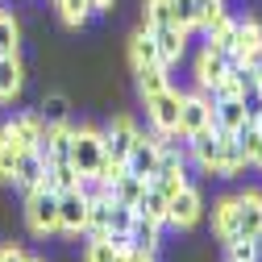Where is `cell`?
<instances>
[{
	"mask_svg": "<svg viewBox=\"0 0 262 262\" xmlns=\"http://www.w3.org/2000/svg\"><path fill=\"white\" fill-rule=\"evenodd\" d=\"M17 158H21V150H13L9 142H0V183H13V171H17Z\"/></svg>",
	"mask_w": 262,
	"mask_h": 262,
	"instance_id": "836d02e7",
	"label": "cell"
},
{
	"mask_svg": "<svg viewBox=\"0 0 262 262\" xmlns=\"http://www.w3.org/2000/svg\"><path fill=\"white\" fill-rule=\"evenodd\" d=\"M204 129H212V100H208V92H191L179 100V134L195 138Z\"/></svg>",
	"mask_w": 262,
	"mask_h": 262,
	"instance_id": "5b68a950",
	"label": "cell"
},
{
	"mask_svg": "<svg viewBox=\"0 0 262 262\" xmlns=\"http://www.w3.org/2000/svg\"><path fill=\"white\" fill-rule=\"evenodd\" d=\"M158 154H162V146L154 142V134H150V138L142 134V138L134 142V150L125 154V171H129V175H142V179L150 183V175L158 171Z\"/></svg>",
	"mask_w": 262,
	"mask_h": 262,
	"instance_id": "8fae6325",
	"label": "cell"
},
{
	"mask_svg": "<svg viewBox=\"0 0 262 262\" xmlns=\"http://www.w3.org/2000/svg\"><path fill=\"white\" fill-rule=\"evenodd\" d=\"M242 125H246V96L212 100V129H216V134H237Z\"/></svg>",
	"mask_w": 262,
	"mask_h": 262,
	"instance_id": "5bb4252c",
	"label": "cell"
},
{
	"mask_svg": "<svg viewBox=\"0 0 262 262\" xmlns=\"http://www.w3.org/2000/svg\"><path fill=\"white\" fill-rule=\"evenodd\" d=\"M71 162H75V171L79 175H96L108 162L104 154V134L100 129H71Z\"/></svg>",
	"mask_w": 262,
	"mask_h": 262,
	"instance_id": "6da1fadb",
	"label": "cell"
},
{
	"mask_svg": "<svg viewBox=\"0 0 262 262\" xmlns=\"http://www.w3.org/2000/svg\"><path fill=\"white\" fill-rule=\"evenodd\" d=\"M200 216H204V195L195 191L191 183L179 187L171 200H167V225H175V229H191Z\"/></svg>",
	"mask_w": 262,
	"mask_h": 262,
	"instance_id": "8992f818",
	"label": "cell"
},
{
	"mask_svg": "<svg viewBox=\"0 0 262 262\" xmlns=\"http://www.w3.org/2000/svg\"><path fill=\"white\" fill-rule=\"evenodd\" d=\"M250 167H262V129H258V142L250 150Z\"/></svg>",
	"mask_w": 262,
	"mask_h": 262,
	"instance_id": "d590c367",
	"label": "cell"
},
{
	"mask_svg": "<svg viewBox=\"0 0 262 262\" xmlns=\"http://www.w3.org/2000/svg\"><path fill=\"white\" fill-rule=\"evenodd\" d=\"M142 187H146V179H142V175L121 171V175L108 183V200H117V204H129V208H134V204H138V195H142Z\"/></svg>",
	"mask_w": 262,
	"mask_h": 262,
	"instance_id": "603a6c76",
	"label": "cell"
},
{
	"mask_svg": "<svg viewBox=\"0 0 262 262\" xmlns=\"http://www.w3.org/2000/svg\"><path fill=\"white\" fill-rule=\"evenodd\" d=\"M187 154L200 162V167L208 175H221V158H225V134H216V129H204V134H195L187 142Z\"/></svg>",
	"mask_w": 262,
	"mask_h": 262,
	"instance_id": "9c48e42d",
	"label": "cell"
},
{
	"mask_svg": "<svg viewBox=\"0 0 262 262\" xmlns=\"http://www.w3.org/2000/svg\"><path fill=\"white\" fill-rule=\"evenodd\" d=\"M258 54H262V25H258L254 17H246V21H237V29H233L229 58H233V62H254Z\"/></svg>",
	"mask_w": 262,
	"mask_h": 262,
	"instance_id": "30bf717a",
	"label": "cell"
},
{
	"mask_svg": "<svg viewBox=\"0 0 262 262\" xmlns=\"http://www.w3.org/2000/svg\"><path fill=\"white\" fill-rule=\"evenodd\" d=\"M21 50V25L13 21V13H0V58H13Z\"/></svg>",
	"mask_w": 262,
	"mask_h": 262,
	"instance_id": "83f0119b",
	"label": "cell"
},
{
	"mask_svg": "<svg viewBox=\"0 0 262 262\" xmlns=\"http://www.w3.org/2000/svg\"><path fill=\"white\" fill-rule=\"evenodd\" d=\"M129 67H134V71L162 67V62H158V46H154V34H150V29H138V34L129 38Z\"/></svg>",
	"mask_w": 262,
	"mask_h": 262,
	"instance_id": "d6986e66",
	"label": "cell"
},
{
	"mask_svg": "<svg viewBox=\"0 0 262 262\" xmlns=\"http://www.w3.org/2000/svg\"><path fill=\"white\" fill-rule=\"evenodd\" d=\"M250 246H254V262H262V229L250 237Z\"/></svg>",
	"mask_w": 262,
	"mask_h": 262,
	"instance_id": "74e56055",
	"label": "cell"
},
{
	"mask_svg": "<svg viewBox=\"0 0 262 262\" xmlns=\"http://www.w3.org/2000/svg\"><path fill=\"white\" fill-rule=\"evenodd\" d=\"M225 21H229V9H225V0H195V29L212 34V29H221Z\"/></svg>",
	"mask_w": 262,
	"mask_h": 262,
	"instance_id": "d4e9b609",
	"label": "cell"
},
{
	"mask_svg": "<svg viewBox=\"0 0 262 262\" xmlns=\"http://www.w3.org/2000/svg\"><path fill=\"white\" fill-rule=\"evenodd\" d=\"M229 67H233V58H229L225 50H216V46L204 42V50L195 54V83H200V92L216 88V83L229 75Z\"/></svg>",
	"mask_w": 262,
	"mask_h": 262,
	"instance_id": "ba28073f",
	"label": "cell"
},
{
	"mask_svg": "<svg viewBox=\"0 0 262 262\" xmlns=\"http://www.w3.org/2000/svg\"><path fill=\"white\" fill-rule=\"evenodd\" d=\"M134 75H138V88H142V100L171 88V67H146V71H134Z\"/></svg>",
	"mask_w": 262,
	"mask_h": 262,
	"instance_id": "4316f807",
	"label": "cell"
},
{
	"mask_svg": "<svg viewBox=\"0 0 262 262\" xmlns=\"http://www.w3.org/2000/svg\"><path fill=\"white\" fill-rule=\"evenodd\" d=\"M158 25H175L171 0H142V29H158Z\"/></svg>",
	"mask_w": 262,
	"mask_h": 262,
	"instance_id": "f1b7e54d",
	"label": "cell"
},
{
	"mask_svg": "<svg viewBox=\"0 0 262 262\" xmlns=\"http://www.w3.org/2000/svg\"><path fill=\"white\" fill-rule=\"evenodd\" d=\"M25 225L34 229L38 237L58 233V191H50V187L29 191L25 195Z\"/></svg>",
	"mask_w": 262,
	"mask_h": 262,
	"instance_id": "7a4b0ae2",
	"label": "cell"
},
{
	"mask_svg": "<svg viewBox=\"0 0 262 262\" xmlns=\"http://www.w3.org/2000/svg\"><path fill=\"white\" fill-rule=\"evenodd\" d=\"M88 225V200L79 191H58V233H83Z\"/></svg>",
	"mask_w": 262,
	"mask_h": 262,
	"instance_id": "4fadbf2b",
	"label": "cell"
},
{
	"mask_svg": "<svg viewBox=\"0 0 262 262\" xmlns=\"http://www.w3.org/2000/svg\"><path fill=\"white\" fill-rule=\"evenodd\" d=\"M158 246H162V225H154L146 216L129 225V250L134 254H158Z\"/></svg>",
	"mask_w": 262,
	"mask_h": 262,
	"instance_id": "ac0fdd59",
	"label": "cell"
},
{
	"mask_svg": "<svg viewBox=\"0 0 262 262\" xmlns=\"http://www.w3.org/2000/svg\"><path fill=\"white\" fill-rule=\"evenodd\" d=\"M167 200H171L167 191H158L154 183H146L142 195H138V204H134V212L146 216V221H154V225H167Z\"/></svg>",
	"mask_w": 262,
	"mask_h": 262,
	"instance_id": "ffe728a7",
	"label": "cell"
},
{
	"mask_svg": "<svg viewBox=\"0 0 262 262\" xmlns=\"http://www.w3.org/2000/svg\"><path fill=\"white\" fill-rule=\"evenodd\" d=\"M237 200V233L242 237H254L258 229H262V191H237L233 195Z\"/></svg>",
	"mask_w": 262,
	"mask_h": 262,
	"instance_id": "9a60e30c",
	"label": "cell"
},
{
	"mask_svg": "<svg viewBox=\"0 0 262 262\" xmlns=\"http://www.w3.org/2000/svg\"><path fill=\"white\" fill-rule=\"evenodd\" d=\"M54 5H58L62 25H71V29H79V25L92 17V0H54Z\"/></svg>",
	"mask_w": 262,
	"mask_h": 262,
	"instance_id": "4dcf8cb0",
	"label": "cell"
},
{
	"mask_svg": "<svg viewBox=\"0 0 262 262\" xmlns=\"http://www.w3.org/2000/svg\"><path fill=\"white\" fill-rule=\"evenodd\" d=\"M25 88V67H21V58H0V104H9L13 96Z\"/></svg>",
	"mask_w": 262,
	"mask_h": 262,
	"instance_id": "7402d4cb",
	"label": "cell"
},
{
	"mask_svg": "<svg viewBox=\"0 0 262 262\" xmlns=\"http://www.w3.org/2000/svg\"><path fill=\"white\" fill-rule=\"evenodd\" d=\"M171 21L191 34L195 29V0H171Z\"/></svg>",
	"mask_w": 262,
	"mask_h": 262,
	"instance_id": "1f68e13d",
	"label": "cell"
},
{
	"mask_svg": "<svg viewBox=\"0 0 262 262\" xmlns=\"http://www.w3.org/2000/svg\"><path fill=\"white\" fill-rule=\"evenodd\" d=\"M108 204H113V200H96V204H88V225H83L88 237H108Z\"/></svg>",
	"mask_w": 262,
	"mask_h": 262,
	"instance_id": "f546056e",
	"label": "cell"
},
{
	"mask_svg": "<svg viewBox=\"0 0 262 262\" xmlns=\"http://www.w3.org/2000/svg\"><path fill=\"white\" fill-rule=\"evenodd\" d=\"M13 183L29 195V191H38L42 183H46V162L34 154V150H25L21 158H17V171H13Z\"/></svg>",
	"mask_w": 262,
	"mask_h": 262,
	"instance_id": "e0dca14e",
	"label": "cell"
},
{
	"mask_svg": "<svg viewBox=\"0 0 262 262\" xmlns=\"http://www.w3.org/2000/svg\"><path fill=\"white\" fill-rule=\"evenodd\" d=\"M34 113L42 117V125H46V129H54V125H71V100H67L62 92L42 96V104H38Z\"/></svg>",
	"mask_w": 262,
	"mask_h": 262,
	"instance_id": "44dd1931",
	"label": "cell"
},
{
	"mask_svg": "<svg viewBox=\"0 0 262 262\" xmlns=\"http://www.w3.org/2000/svg\"><path fill=\"white\" fill-rule=\"evenodd\" d=\"M29 262H34V258H29Z\"/></svg>",
	"mask_w": 262,
	"mask_h": 262,
	"instance_id": "60d3db41",
	"label": "cell"
},
{
	"mask_svg": "<svg viewBox=\"0 0 262 262\" xmlns=\"http://www.w3.org/2000/svg\"><path fill=\"white\" fill-rule=\"evenodd\" d=\"M83 262H129V250H117L108 237H88Z\"/></svg>",
	"mask_w": 262,
	"mask_h": 262,
	"instance_id": "484cf974",
	"label": "cell"
},
{
	"mask_svg": "<svg viewBox=\"0 0 262 262\" xmlns=\"http://www.w3.org/2000/svg\"><path fill=\"white\" fill-rule=\"evenodd\" d=\"M0 262H29V258H25V250H17V246H0Z\"/></svg>",
	"mask_w": 262,
	"mask_h": 262,
	"instance_id": "e575fe53",
	"label": "cell"
},
{
	"mask_svg": "<svg viewBox=\"0 0 262 262\" xmlns=\"http://www.w3.org/2000/svg\"><path fill=\"white\" fill-rule=\"evenodd\" d=\"M212 233H216L221 246L233 242V237H242L237 233V200H233V195H221V200L212 204Z\"/></svg>",
	"mask_w": 262,
	"mask_h": 262,
	"instance_id": "2e32d148",
	"label": "cell"
},
{
	"mask_svg": "<svg viewBox=\"0 0 262 262\" xmlns=\"http://www.w3.org/2000/svg\"><path fill=\"white\" fill-rule=\"evenodd\" d=\"M179 100H183V92H175V88L158 92V96H146V117H150V125L158 134L179 129Z\"/></svg>",
	"mask_w": 262,
	"mask_h": 262,
	"instance_id": "52a82bcc",
	"label": "cell"
},
{
	"mask_svg": "<svg viewBox=\"0 0 262 262\" xmlns=\"http://www.w3.org/2000/svg\"><path fill=\"white\" fill-rule=\"evenodd\" d=\"M150 34H154V46H158V62L162 67H175V62L183 58V50H187V29L158 25V29H150Z\"/></svg>",
	"mask_w": 262,
	"mask_h": 262,
	"instance_id": "7c38bea8",
	"label": "cell"
},
{
	"mask_svg": "<svg viewBox=\"0 0 262 262\" xmlns=\"http://www.w3.org/2000/svg\"><path fill=\"white\" fill-rule=\"evenodd\" d=\"M117 0H92V13H113Z\"/></svg>",
	"mask_w": 262,
	"mask_h": 262,
	"instance_id": "8d00e7d4",
	"label": "cell"
},
{
	"mask_svg": "<svg viewBox=\"0 0 262 262\" xmlns=\"http://www.w3.org/2000/svg\"><path fill=\"white\" fill-rule=\"evenodd\" d=\"M250 67H254V71H258V83H262V54H258V58H254V62H250Z\"/></svg>",
	"mask_w": 262,
	"mask_h": 262,
	"instance_id": "ab89813d",
	"label": "cell"
},
{
	"mask_svg": "<svg viewBox=\"0 0 262 262\" xmlns=\"http://www.w3.org/2000/svg\"><path fill=\"white\" fill-rule=\"evenodd\" d=\"M79 171H75V162L67 158V162H50V167H46V183L42 187H50V191H75L79 187Z\"/></svg>",
	"mask_w": 262,
	"mask_h": 262,
	"instance_id": "cb8c5ba5",
	"label": "cell"
},
{
	"mask_svg": "<svg viewBox=\"0 0 262 262\" xmlns=\"http://www.w3.org/2000/svg\"><path fill=\"white\" fill-rule=\"evenodd\" d=\"M225 262H254V246H250V237L225 242Z\"/></svg>",
	"mask_w": 262,
	"mask_h": 262,
	"instance_id": "d6a6232c",
	"label": "cell"
},
{
	"mask_svg": "<svg viewBox=\"0 0 262 262\" xmlns=\"http://www.w3.org/2000/svg\"><path fill=\"white\" fill-rule=\"evenodd\" d=\"M42 134H46V125H42V117L29 108V113H17L13 121H5L0 125V142H9L13 150H34L38 142H42Z\"/></svg>",
	"mask_w": 262,
	"mask_h": 262,
	"instance_id": "3957f363",
	"label": "cell"
},
{
	"mask_svg": "<svg viewBox=\"0 0 262 262\" xmlns=\"http://www.w3.org/2000/svg\"><path fill=\"white\" fill-rule=\"evenodd\" d=\"M129 262H154V254H134L129 250Z\"/></svg>",
	"mask_w": 262,
	"mask_h": 262,
	"instance_id": "f35d334b",
	"label": "cell"
},
{
	"mask_svg": "<svg viewBox=\"0 0 262 262\" xmlns=\"http://www.w3.org/2000/svg\"><path fill=\"white\" fill-rule=\"evenodd\" d=\"M100 134H104V154H108L113 162H125V154L134 150V142L142 138V129L134 125V117L117 113V117H113V121L100 129Z\"/></svg>",
	"mask_w": 262,
	"mask_h": 262,
	"instance_id": "277c9868",
	"label": "cell"
}]
</instances>
